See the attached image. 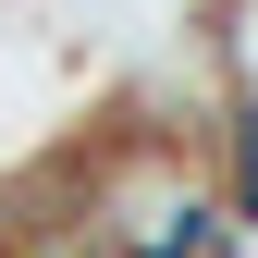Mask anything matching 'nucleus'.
Segmentation results:
<instances>
[{
    "mask_svg": "<svg viewBox=\"0 0 258 258\" xmlns=\"http://www.w3.org/2000/svg\"><path fill=\"white\" fill-rule=\"evenodd\" d=\"M74 172V234L99 258H246L258 234L234 221L209 148H172V136H123V123H86L61 148Z\"/></svg>",
    "mask_w": 258,
    "mask_h": 258,
    "instance_id": "f257e3e1",
    "label": "nucleus"
},
{
    "mask_svg": "<svg viewBox=\"0 0 258 258\" xmlns=\"http://www.w3.org/2000/svg\"><path fill=\"white\" fill-rule=\"evenodd\" d=\"M197 25H209V49H221V86L258 111V0H209Z\"/></svg>",
    "mask_w": 258,
    "mask_h": 258,
    "instance_id": "f03ea898",
    "label": "nucleus"
}]
</instances>
